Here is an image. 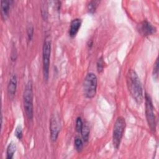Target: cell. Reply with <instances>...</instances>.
<instances>
[{
  "label": "cell",
  "instance_id": "2",
  "mask_svg": "<svg viewBox=\"0 0 159 159\" xmlns=\"http://www.w3.org/2000/svg\"><path fill=\"white\" fill-rule=\"evenodd\" d=\"M24 108L25 115L29 120H32L34 116L33 90L31 81H29L25 87L23 94Z\"/></svg>",
  "mask_w": 159,
  "mask_h": 159
},
{
  "label": "cell",
  "instance_id": "5",
  "mask_svg": "<svg viewBox=\"0 0 159 159\" xmlns=\"http://www.w3.org/2000/svg\"><path fill=\"white\" fill-rule=\"evenodd\" d=\"M51 54V41L45 39L42 48V63H43V79L47 81L49 76L50 58Z\"/></svg>",
  "mask_w": 159,
  "mask_h": 159
},
{
  "label": "cell",
  "instance_id": "6",
  "mask_svg": "<svg viewBox=\"0 0 159 159\" xmlns=\"http://www.w3.org/2000/svg\"><path fill=\"white\" fill-rule=\"evenodd\" d=\"M145 115L147 118V121L150 130L153 132L155 131L156 129V122H155V116L154 114V108L153 103L150 96L145 93Z\"/></svg>",
  "mask_w": 159,
  "mask_h": 159
},
{
  "label": "cell",
  "instance_id": "8",
  "mask_svg": "<svg viewBox=\"0 0 159 159\" xmlns=\"http://www.w3.org/2000/svg\"><path fill=\"white\" fill-rule=\"evenodd\" d=\"M139 32L143 36H148L155 34L157 31L155 27L151 24L148 20H144L138 25Z\"/></svg>",
  "mask_w": 159,
  "mask_h": 159
},
{
  "label": "cell",
  "instance_id": "13",
  "mask_svg": "<svg viewBox=\"0 0 159 159\" xmlns=\"http://www.w3.org/2000/svg\"><path fill=\"white\" fill-rule=\"evenodd\" d=\"M16 143H14L13 142H11L7 147L6 153H7V159L12 158V157L14 156V154L16 152Z\"/></svg>",
  "mask_w": 159,
  "mask_h": 159
},
{
  "label": "cell",
  "instance_id": "14",
  "mask_svg": "<svg viewBox=\"0 0 159 159\" xmlns=\"http://www.w3.org/2000/svg\"><path fill=\"white\" fill-rule=\"evenodd\" d=\"M100 3L99 1H91L87 5V9L89 13L93 14L95 12L97 7Z\"/></svg>",
  "mask_w": 159,
  "mask_h": 159
},
{
  "label": "cell",
  "instance_id": "1",
  "mask_svg": "<svg viewBox=\"0 0 159 159\" xmlns=\"http://www.w3.org/2000/svg\"><path fill=\"white\" fill-rule=\"evenodd\" d=\"M126 81L129 91L134 99L138 104H142L143 100L142 84L134 70H129L126 76Z\"/></svg>",
  "mask_w": 159,
  "mask_h": 159
},
{
  "label": "cell",
  "instance_id": "16",
  "mask_svg": "<svg viewBox=\"0 0 159 159\" xmlns=\"http://www.w3.org/2000/svg\"><path fill=\"white\" fill-rule=\"evenodd\" d=\"M104 67V61L102 57L99 58L97 61V70L99 73H101L103 71Z\"/></svg>",
  "mask_w": 159,
  "mask_h": 159
},
{
  "label": "cell",
  "instance_id": "19",
  "mask_svg": "<svg viewBox=\"0 0 159 159\" xmlns=\"http://www.w3.org/2000/svg\"><path fill=\"white\" fill-rule=\"evenodd\" d=\"M153 76L154 79L157 80L158 79V59H157L155 65H154V67H153Z\"/></svg>",
  "mask_w": 159,
  "mask_h": 159
},
{
  "label": "cell",
  "instance_id": "10",
  "mask_svg": "<svg viewBox=\"0 0 159 159\" xmlns=\"http://www.w3.org/2000/svg\"><path fill=\"white\" fill-rule=\"evenodd\" d=\"M12 2V1L9 0H2L1 1V13L3 20H6L9 16L10 6Z\"/></svg>",
  "mask_w": 159,
  "mask_h": 159
},
{
  "label": "cell",
  "instance_id": "11",
  "mask_svg": "<svg viewBox=\"0 0 159 159\" xmlns=\"http://www.w3.org/2000/svg\"><path fill=\"white\" fill-rule=\"evenodd\" d=\"M81 23L82 20L80 19H75L71 22L69 29V35L71 37L73 38L76 36L81 25Z\"/></svg>",
  "mask_w": 159,
  "mask_h": 159
},
{
  "label": "cell",
  "instance_id": "4",
  "mask_svg": "<svg viewBox=\"0 0 159 159\" xmlns=\"http://www.w3.org/2000/svg\"><path fill=\"white\" fill-rule=\"evenodd\" d=\"M125 126V119L122 116L118 117L115 122L112 132V143L114 147L116 149L119 147Z\"/></svg>",
  "mask_w": 159,
  "mask_h": 159
},
{
  "label": "cell",
  "instance_id": "12",
  "mask_svg": "<svg viewBox=\"0 0 159 159\" xmlns=\"http://www.w3.org/2000/svg\"><path fill=\"white\" fill-rule=\"evenodd\" d=\"M89 132H90V129H89V125L88 124L87 122H84L83 124L82 129L81 130V136L83 138V140L84 142H88V139H89Z\"/></svg>",
  "mask_w": 159,
  "mask_h": 159
},
{
  "label": "cell",
  "instance_id": "9",
  "mask_svg": "<svg viewBox=\"0 0 159 159\" xmlns=\"http://www.w3.org/2000/svg\"><path fill=\"white\" fill-rule=\"evenodd\" d=\"M17 80L16 75H12L7 85V93L10 99H13L15 96L17 88Z\"/></svg>",
  "mask_w": 159,
  "mask_h": 159
},
{
  "label": "cell",
  "instance_id": "3",
  "mask_svg": "<svg viewBox=\"0 0 159 159\" xmlns=\"http://www.w3.org/2000/svg\"><path fill=\"white\" fill-rule=\"evenodd\" d=\"M98 79L93 73H88L83 82V91L86 98L91 99L96 94Z\"/></svg>",
  "mask_w": 159,
  "mask_h": 159
},
{
  "label": "cell",
  "instance_id": "18",
  "mask_svg": "<svg viewBox=\"0 0 159 159\" xmlns=\"http://www.w3.org/2000/svg\"><path fill=\"white\" fill-rule=\"evenodd\" d=\"M27 38L28 40L30 41L32 39L33 35H34V27L32 25H29L27 29Z\"/></svg>",
  "mask_w": 159,
  "mask_h": 159
},
{
  "label": "cell",
  "instance_id": "15",
  "mask_svg": "<svg viewBox=\"0 0 159 159\" xmlns=\"http://www.w3.org/2000/svg\"><path fill=\"white\" fill-rule=\"evenodd\" d=\"M75 147L78 152H80L83 149V142L82 139L79 137H76L75 139Z\"/></svg>",
  "mask_w": 159,
  "mask_h": 159
},
{
  "label": "cell",
  "instance_id": "17",
  "mask_svg": "<svg viewBox=\"0 0 159 159\" xmlns=\"http://www.w3.org/2000/svg\"><path fill=\"white\" fill-rule=\"evenodd\" d=\"M83 125V123L81 120V118L80 117H78L76 119V127H75L76 130L78 132H80L82 129Z\"/></svg>",
  "mask_w": 159,
  "mask_h": 159
},
{
  "label": "cell",
  "instance_id": "20",
  "mask_svg": "<svg viewBox=\"0 0 159 159\" xmlns=\"http://www.w3.org/2000/svg\"><path fill=\"white\" fill-rule=\"evenodd\" d=\"M15 135L19 140H21L22 138V127L20 125H18L16 129H15Z\"/></svg>",
  "mask_w": 159,
  "mask_h": 159
},
{
  "label": "cell",
  "instance_id": "7",
  "mask_svg": "<svg viewBox=\"0 0 159 159\" xmlns=\"http://www.w3.org/2000/svg\"><path fill=\"white\" fill-rule=\"evenodd\" d=\"M50 130L51 140L52 142L56 141L60 130V122L59 118L57 116H53L51 117L50 122Z\"/></svg>",
  "mask_w": 159,
  "mask_h": 159
}]
</instances>
